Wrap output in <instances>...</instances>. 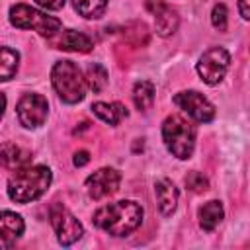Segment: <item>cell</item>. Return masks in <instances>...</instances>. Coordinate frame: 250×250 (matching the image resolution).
I'll return each instance as SVG.
<instances>
[{"mask_svg":"<svg viewBox=\"0 0 250 250\" xmlns=\"http://www.w3.org/2000/svg\"><path fill=\"white\" fill-rule=\"evenodd\" d=\"M141 221H143V207L131 199L104 205L92 217V223L98 229H102L113 236H125V234L133 232L141 225Z\"/></svg>","mask_w":250,"mask_h":250,"instance_id":"6da1fadb","label":"cell"},{"mask_svg":"<svg viewBox=\"0 0 250 250\" xmlns=\"http://www.w3.org/2000/svg\"><path fill=\"white\" fill-rule=\"evenodd\" d=\"M51 186V170L47 166H21L8 180V195L16 203L39 199Z\"/></svg>","mask_w":250,"mask_h":250,"instance_id":"7a4b0ae2","label":"cell"},{"mask_svg":"<svg viewBox=\"0 0 250 250\" xmlns=\"http://www.w3.org/2000/svg\"><path fill=\"white\" fill-rule=\"evenodd\" d=\"M51 82L59 98L66 104H78L86 96V80L72 61H59L51 70Z\"/></svg>","mask_w":250,"mask_h":250,"instance_id":"3957f363","label":"cell"},{"mask_svg":"<svg viewBox=\"0 0 250 250\" xmlns=\"http://www.w3.org/2000/svg\"><path fill=\"white\" fill-rule=\"evenodd\" d=\"M162 139L176 158L186 160L195 146V127L182 115H168L162 123Z\"/></svg>","mask_w":250,"mask_h":250,"instance_id":"277c9868","label":"cell"},{"mask_svg":"<svg viewBox=\"0 0 250 250\" xmlns=\"http://www.w3.org/2000/svg\"><path fill=\"white\" fill-rule=\"evenodd\" d=\"M10 23L20 29H35L43 37H53L61 31V20L47 16L27 4H16L10 8Z\"/></svg>","mask_w":250,"mask_h":250,"instance_id":"5b68a950","label":"cell"},{"mask_svg":"<svg viewBox=\"0 0 250 250\" xmlns=\"http://www.w3.org/2000/svg\"><path fill=\"white\" fill-rule=\"evenodd\" d=\"M229 64H230L229 51L223 49V47H211L199 57L197 74L201 76V80L205 84L215 86L225 78V74L229 70Z\"/></svg>","mask_w":250,"mask_h":250,"instance_id":"8992f818","label":"cell"},{"mask_svg":"<svg viewBox=\"0 0 250 250\" xmlns=\"http://www.w3.org/2000/svg\"><path fill=\"white\" fill-rule=\"evenodd\" d=\"M49 217H51V225H53V229L57 232V240L62 246L74 244L84 234V229H82L80 221L64 205L53 203L51 205V211H49Z\"/></svg>","mask_w":250,"mask_h":250,"instance_id":"52a82bcc","label":"cell"},{"mask_svg":"<svg viewBox=\"0 0 250 250\" xmlns=\"http://www.w3.org/2000/svg\"><path fill=\"white\" fill-rule=\"evenodd\" d=\"M16 111H18V119L23 127L35 129L45 123L47 113H49V104L41 94H25L20 98Z\"/></svg>","mask_w":250,"mask_h":250,"instance_id":"ba28073f","label":"cell"},{"mask_svg":"<svg viewBox=\"0 0 250 250\" xmlns=\"http://www.w3.org/2000/svg\"><path fill=\"white\" fill-rule=\"evenodd\" d=\"M174 104L180 105L191 119L199 121V123H207L215 117V107L213 104L199 92L195 90H188V92H180L174 96Z\"/></svg>","mask_w":250,"mask_h":250,"instance_id":"9c48e42d","label":"cell"},{"mask_svg":"<svg viewBox=\"0 0 250 250\" xmlns=\"http://www.w3.org/2000/svg\"><path fill=\"white\" fill-rule=\"evenodd\" d=\"M121 176L113 168H100L86 178V191L92 199H104L117 191Z\"/></svg>","mask_w":250,"mask_h":250,"instance_id":"30bf717a","label":"cell"},{"mask_svg":"<svg viewBox=\"0 0 250 250\" xmlns=\"http://www.w3.org/2000/svg\"><path fill=\"white\" fill-rule=\"evenodd\" d=\"M146 8L154 16V27H156L158 35L166 37V35L176 31V27H178V14L164 0H146Z\"/></svg>","mask_w":250,"mask_h":250,"instance_id":"8fae6325","label":"cell"},{"mask_svg":"<svg viewBox=\"0 0 250 250\" xmlns=\"http://www.w3.org/2000/svg\"><path fill=\"white\" fill-rule=\"evenodd\" d=\"M23 219L14 211H0V248H10L23 234Z\"/></svg>","mask_w":250,"mask_h":250,"instance_id":"7c38bea8","label":"cell"},{"mask_svg":"<svg viewBox=\"0 0 250 250\" xmlns=\"http://www.w3.org/2000/svg\"><path fill=\"white\" fill-rule=\"evenodd\" d=\"M53 45L61 51H74V53H88L92 51L94 47V41L86 35V33H80V31H74V29H64L62 33L59 35H53Z\"/></svg>","mask_w":250,"mask_h":250,"instance_id":"4fadbf2b","label":"cell"},{"mask_svg":"<svg viewBox=\"0 0 250 250\" xmlns=\"http://www.w3.org/2000/svg\"><path fill=\"white\" fill-rule=\"evenodd\" d=\"M154 191H156V201H158L160 213L172 215L176 211V205H178V188L168 178H160L154 184Z\"/></svg>","mask_w":250,"mask_h":250,"instance_id":"5bb4252c","label":"cell"},{"mask_svg":"<svg viewBox=\"0 0 250 250\" xmlns=\"http://www.w3.org/2000/svg\"><path fill=\"white\" fill-rule=\"evenodd\" d=\"M29 160H31V154L27 150H23L21 146H18L14 143L0 145V168L18 170V168L29 164Z\"/></svg>","mask_w":250,"mask_h":250,"instance_id":"9a60e30c","label":"cell"},{"mask_svg":"<svg viewBox=\"0 0 250 250\" xmlns=\"http://www.w3.org/2000/svg\"><path fill=\"white\" fill-rule=\"evenodd\" d=\"M92 111L102 119L105 121L107 125H117L123 117H127V109L123 104L119 102H111V104H105V102H96L92 105Z\"/></svg>","mask_w":250,"mask_h":250,"instance_id":"2e32d148","label":"cell"},{"mask_svg":"<svg viewBox=\"0 0 250 250\" xmlns=\"http://www.w3.org/2000/svg\"><path fill=\"white\" fill-rule=\"evenodd\" d=\"M223 205L221 201H207L203 207H199V225L203 230L211 232L221 221H223Z\"/></svg>","mask_w":250,"mask_h":250,"instance_id":"e0dca14e","label":"cell"},{"mask_svg":"<svg viewBox=\"0 0 250 250\" xmlns=\"http://www.w3.org/2000/svg\"><path fill=\"white\" fill-rule=\"evenodd\" d=\"M133 102H135L137 109L146 111L154 102V86H152V82H148V80L137 82L135 88H133Z\"/></svg>","mask_w":250,"mask_h":250,"instance_id":"ac0fdd59","label":"cell"},{"mask_svg":"<svg viewBox=\"0 0 250 250\" xmlns=\"http://www.w3.org/2000/svg\"><path fill=\"white\" fill-rule=\"evenodd\" d=\"M20 55L10 47H0V82L10 80L18 70Z\"/></svg>","mask_w":250,"mask_h":250,"instance_id":"d6986e66","label":"cell"},{"mask_svg":"<svg viewBox=\"0 0 250 250\" xmlns=\"http://www.w3.org/2000/svg\"><path fill=\"white\" fill-rule=\"evenodd\" d=\"M72 4H74V10L88 20L102 18L107 8V0H72Z\"/></svg>","mask_w":250,"mask_h":250,"instance_id":"ffe728a7","label":"cell"},{"mask_svg":"<svg viewBox=\"0 0 250 250\" xmlns=\"http://www.w3.org/2000/svg\"><path fill=\"white\" fill-rule=\"evenodd\" d=\"M86 86L92 90V92H102L104 88H105V84H107V72H105V68L102 66V64H98V62H94V64H90L88 66V70H86Z\"/></svg>","mask_w":250,"mask_h":250,"instance_id":"44dd1931","label":"cell"},{"mask_svg":"<svg viewBox=\"0 0 250 250\" xmlns=\"http://www.w3.org/2000/svg\"><path fill=\"white\" fill-rule=\"evenodd\" d=\"M186 186H188V189H191L193 193H203V191H207L209 182H207V178H205L203 174H199V172H189V174L186 176Z\"/></svg>","mask_w":250,"mask_h":250,"instance_id":"7402d4cb","label":"cell"},{"mask_svg":"<svg viewBox=\"0 0 250 250\" xmlns=\"http://www.w3.org/2000/svg\"><path fill=\"white\" fill-rule=\"evenodd\" d=\"M211 21L219 31L227 29V6L225 4H217L211 12Z\"/></svg>","mask_w":250,"mask_h":250,"instance_id":"603a6c76","label":"cell"},{"mask_svg":"<svg viewBox=\"0 0 250 250\" xmlns=\"http://www.w3.org/2000/svg\"><path fill=\"white\" fill-rule=\"evenodd\" d=\"M35 2H37L41 8H45V10H61L66 0H35Z\"/></svg>","mask_w":250,"mask_h":250,"instance_id":"cb8c5ba5","label":"cell"},{"mask_svg":"<svg viewBox=\"0 0 250 250\" xmlns=\"http://www.w3.org/2000/svg\"><path fill=\"white\" fill-rule=\"evenodd\" d=\"M88 162H90L88 150H78V152L74 154V166H84V164H88Z\"/></svg>","mask_w":250,"mask_h":250,"instance_id":"d4e9b609","label":"cell"},{"mask_svg":"<svg viewBox=\"0 0 250 250\" xmlns=\"http://www.w3.org/2000/svg\"><path fill=\"white\" fill-rule=\"evenodd\" d=\"M238 10H240V16L244 20L250 18V10H248V0H238Z\"/></svg>","mask_w":250,"mask_h":250,"instance_id":"484cf974","label":"cell"},{"mask_svg":"<svg viewBox=\"0 0 250 250\" xmlns=\"http://www.w3.org/2000/svg\"><path fill=\"white\" fill-rule=\"evenodd\" d=\"M4 109H6V96L0 92V119H2V115H4Z\"/></svg>","mask_w":250,"mask_h":250,"instance_id":"4316f807","label":"cell"}]
</instances>
